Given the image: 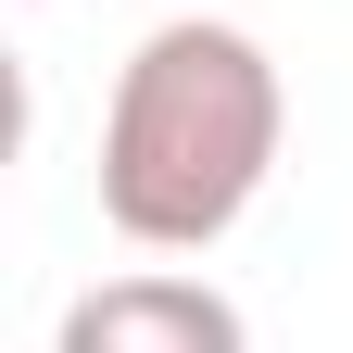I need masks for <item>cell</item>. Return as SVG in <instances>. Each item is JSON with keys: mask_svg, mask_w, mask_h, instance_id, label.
Here are the masks:
<instances>
[{"mask_svg": "<svg viewBox=\"0 0 353 353\" xmlns=\"http://www.w3.org/2000/svg\"><path fill=\"white\" fill-rule=\"evenodd\" d=\"M51 353H252L240 328V303L214 290V278H101V290H76L63 303V328Z\"/></svg>", "mask_w": 353, "mask_h": 353, "instance_id": "obj_2", "label": "cell"}, {"mask_svg": "<svg viewBox=\"0 0 353 353\" xmlns=\"http://www.w3.org/2000/svg\"><path fill=\"white\" fill-rule=\"evenodd\" d=\"M278 126L290 88L265 63L252 26L176 13L126 51L114 101H101V214L139 252H214L252 214V190L278 176Z\"/></svg>", "mask_w": 353, "mask_h": 353, "instance_id": "obj_1", "label": "cell"}]
</instances>
